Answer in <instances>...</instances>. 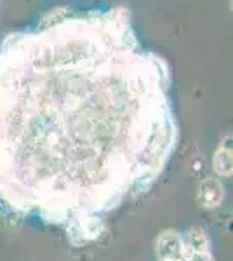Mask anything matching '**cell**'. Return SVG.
I'll return each instance as SVG.
<instances>
[{
	"label": "cell",
	"instance_id": "1",
	"mask_svg": "<svg viewBox=\"0 0 233 261\" xmlns=\"http://www.w3.org/2000/svg\"><path fill=\"white\" fill-rule=\"evenodd\" d=\"M171 68L125 6L56 9L0 44V205L86 246L153 188L179 129Z\"/></svg>",
	"mask_w": 233,
	"mask_h": 261
}]
</instances>
